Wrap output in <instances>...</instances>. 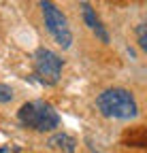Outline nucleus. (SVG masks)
Masks as SVG:
<instances>
[{
	"mask_svg": "<svg viewBox=\"0 0 147 153\" xmlns=\"http://www.w3.org/2000/svg\"><path fill=\"white\" fill-rule=\"evenodd\" d=\"M96 108L100 115L109 119H134L139 115V102L134 94L126 87H109L98 94L96 98Z\"/></svg>",
	"mask_w": 147,
	"mask_h": 153,
	"instance_id": "nucleus-1",
	"label": "nucleus"
},
{
	"mask_svg": "<svg viewBox=\"0 0 147 153\" xmlns=\"http://www.w3.org/2000/svg\"><path fill=\"white\" fill-rule=\"evenodd\" d=\"M17 119L24 128H30L34 132H53L56 128H60V115L49 102L43 100L26 102L17 111Z\"/></svg>",
	"mask_w": 147,
	"mask_h": 153,
	"instance_id": "nucleus-2",
	"label": "nucleus"
},
{
	"mask_svg": "<svg viewBox=\"0 0 147 153\" xmlns=\"http://www.w3.org/2000/svg\"><path fill=\"white\" fill-rule=\"evenodd\" d=\"M39 7H41V13H43V22L47 26V32L56 38V43L62 49H68L70 43H72V32H70V26L66 22L64 13L53 2H39Z\"/></svg>",
	"mask_w": 147,
	"mask_h": 153,
	"instance_id": "nucleus-3",
	"label": "nucleus"
},
{
	"mask_svg": "<svg viewBox=\"0 0 147 153\" xmlns=\"http://www.w3.org/2000/svg\"><path fill=\"white\" fill-rule=\"evenodd\" d=\"M34 74L45 85H53L60 81L62 74V57L51 49L39 47L34 51Z\"/></svg>",
	"mask_w": 147,
	"mask_h": 153,
	"instance_id": "nucleus-4",
	"label": "nucleus"
},
{
	"mask_svg": "<svg viewBox=\"0 0 147 153\" xmlns=\"http://www.w3.org/2000/svg\"><path fill=\"white\" fill-rule=\"evenodd\" d=\"M79 7H81V15H83V22H85V26H87L92 32H94V36L98 38L100 43H109V34H107V30H104L102 22L98 19L96 11L92 9V4H87V2H81Z\"/></svg>",
	"mask_w": 147,
	"mask_h": 153,
	"instance_id": "nucleus-5",
	"label": "nucleus"
},
{
	"mask_svg": "<svg viewBox=\"0 0 147 153\" xmlns=\"http://www.w3.org/2000/svg\"><path fill=\"white\" fill-rule=\"evenodd\" d=\"M49 147L60 151V153H75L77 140L72 138L70 134H66V132H58V134H53V136L49 138Z\"/></svg>",
	"mask_w": 147,
	"mask_h": 153,
	"instance_id": "nucleus-6",
	"label": "nucleus"
},
{
	"mask_svg": "<svg viewBox=\"0 0 147 153\" xmlns=\"http://www.w3.org/2000/svg\"><path fill=\"white\" fill-rule=\"evenodd\" d=\"M15 98V91L11 85H4V83H0V104H7Z\"/></svg>",
	"mask_w": 147,
	"mask_h": 153,
	"instance_id": "nucleus-7",
	"label": "nucleus"
},
{
	"mask_svg": "<svg viewBox=\"0 0 147 153\" xmlns=\"http://www.w3.org/2000/svg\"><path fill=\"white\" fill-rule=\"evenodd\" d=\"M137 38H139V47L147 49V34H145V24H141L137 28Z\"/></svg>",
	"mask_w": 147,
	"mask_h": 153,
	"instance_id": "nucleus-8",
	"label": "nucleus"
},
{
	"mask_svg": "<svg viewBox=\"0 0 147 153\" xmlns=\"http://www.w3.org/2000/svg\"><path fill=\"white\" fill-rule=\"evenodd\" d=\"M0 153H11V151H9L7 147H0Z\"/></svg>",
	"mask_w": 147,
	"mask_h": 153,
	"instance_id": "nucleus-9",
	"label": "nucleus"
}]
</instances>
